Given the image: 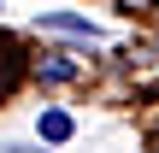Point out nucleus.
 Listing matches in <instances>:
<instances>
[{
  "label": "nucleus",
  "instance_id": "nucleus-3",
  "mask_svg": "<svg viewBox=\"0 0 159 153\" xmlns=\"http://www.w3.org/2000/svg\"><path fill=\"white\" fill-rule=\"evenodd\" d=\"M41 77H47V83H71L77 65H71V59H53V65H41Z\"/></svg>",
  "mask_w": 159,
  "mask_h": 153
},
{
  "label": "nucleus",
  "instance_id": "nucleus-1",
  "mask_svg": "<svg viewBox=\"0 0 159 153\" xmlns=\"http://www.w3.org/2000/svg\"><path fill=\"white\" fill-rule=\"evenodd\" d=\"M35 29H59V35H77V41H100V24H89L77 12H41Z\"/></svg>",
  "mask_w": 159,
  "mask_h": 153
},
{
  "label": "nucleus",
  "instance_id": "nucleus-4",
  "mask_svg": "<svg viewBox=\"0 0 159 153\" xmlns=\"http://www.w3.org/2000/svg\"><path fill=\"white\" fill-rule=\"evenodd\" d=\"M0 153H41V147H24V142H18V147H0Z\"/></svg>",
  "mask_w": 159,
  "mask_h": 153
},
{
  "label": "nucleus",
  "instance_id": "nucleus-2",
  "mask_svg": "<svg viewBox=\"0 0 159 153\" xmlns=\"http://www.w3.org/2000/svg\"><path fill=\"white\" fill-rule=\"evenodd\" d=\"M35 130H41V142H65V136H71V118H65V112H41Z\"/></svg>",
  "mask_w": 159,
  "mask_h": 153
}]
</instances>
